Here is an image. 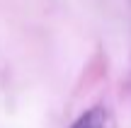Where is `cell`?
I'll use <instances>...</instances> for the list:
<instances>
[{"instance_id": "6da1fadb", "label": "cell", "mask_w": 131, "mask_h": 128, "mask_svg": "<svg viewBox=\"0 0 131 128\" xmlns=\"http://www.w3.org/2000/svg\"><path fill=\"white\" fill-rule=\"evenodd\" d=\"M70 128H112V114L104 106H95V109L85 111Z\"/></svg>"}]
</instances>
